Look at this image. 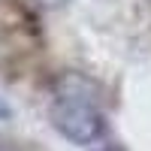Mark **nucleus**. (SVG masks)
I'll use <instances>...</instances> for the list:
<instances>
[{
  "label": "nucleus",
  "instance_id": "1",
  "mask_svg": "<svg viewBox=\"0 0 151 151\" xmlns=\"http://www.w3.org/2000/svg\"><path fill=\"white\" fill-rule=\"evenodd\" d=\"M48 121H52V127L64 136V139H70L76 145H85V148L103 142V133H106L103 109L91 106V103H76V100L52 97Z\"/></svg>",
  "mask_w": 151,
  "mask_h": 151
},
{
  "label": "nucleus",
  "instance_id": "2",
  "mask_svg": "<svg viewBox=\"0 0 151 151\" xmlns=\"http://www.w3.org/2000/svg\"><path fill=\"white\" fill-rule=\"evenodd\" d=\"M52 97H60V100H76V103H91V106H100L103 109V88L100 82H94L91 76L85 73H76V70H67L60 73L55 85H52Z\"/></svg>",
  "mask_w": 151,
  "mask_h": 151
},
{
  "label": "nucleus",
  "instance_id": "3",
  "mask_svg": "<svg viewBox=\"0 0 151 151\" xmlns=\"http://www.w3.org/2000/svg\"><path fill=\"white\" fill-rule=\"evenodd\" d=\"M88 151H124V148L115 145V142H97V145H91Z\"/></svg>",
  "mask_w": 151,
  "mask_h": 151
},
{
  "label": "nucleus",
  "instance_id": "4",
  "mask_svg": "<svg viewBox=\"0 0 151 151\" xmlns=\"http://www.w3.org/2000/svg\"><path fill=\"white\" fill-rule=\"evenodd\" d=\"M33 3H36V6H42V9H60L67 0H33Z\"/></svg>",
  "mask_w": 151,
  "mask_h": 151
},
{
  "label": "nucleus",
  "instance_id": "5",
  "mask_svg": "<svg viewBox=\"0 0 151 151\" xmlns=\"http://www.w3.org/2000/svg\"><path fill=\"white\" fill-rule=\"evenodd\" d=\"M9 115H12V109H9V103L3 97H0V121H9Z\"/></svg>",
  "mask_w": 151,
  "mask_h": 151
},
{
  "label": "nucleus",
  "instance_id": "6",
  "mask_svg": "<svg viewBox=\"0 0 151 151\" xmlns=\"http://www.w3.org/2000/svg\"><path fill=\"white\" fill-rule=\"evenodd\" d=\"M0 151H21V148H12V145H0Z\"/></svg>",
  "mask_w": 151,
  "mask_h": 151
}]
</instances>
